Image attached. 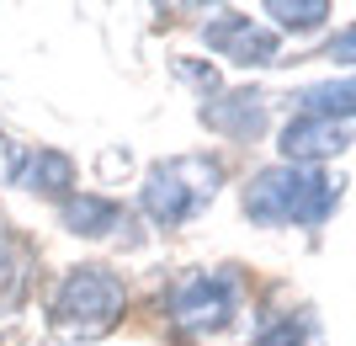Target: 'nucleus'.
Listing matches in <instances>:
<instances>
[{
	"label": "nucleus",
	"instance_id": "f257e3e1",
	"mask_svg": "<svg viewBox=\"0 0 356 346\" xmlns=\"http://www.w3.org/2000/svg\"><path fill=\"white\" fill-rule=\"evenodd\" d=\"M346 187L351 181L341 171L325 166H261L245 176L239 187V213L250 219L255 229H325L346 203Z\"/></svg>",
	"mask_w": 356,
	"mask_h": 346
},
{
	"label": "nucleus",
	"instance_id": "f03ea898",
	"mask_svg": "<svg viewBox=\"0 0 356 346\" xmlns=\"http://www.w3.org/2000/svg\"><path fill=\"white\" fill-rule=\"evenodd\" d=\"M154 309H160L165 331L176 341L213 346L245 320V309H250V277L239 267H229V261L223 267H186L160 288Z\"/></svg>",
	"mask_w": 356,
	"mask_h": 346
},
{
	"label": "nucleus",
	"instance_id": "7ed1b4c3",
	"mask_svg": "<svg viewBox=\"0 0 356 346\" xmlns=\"http://www.w3.org/2000/svg\"><path fill=\"white\" fill-rule=\"evenodd\" d=\"M128 315V283L118 267L106 261H80L59 277L54 299H48V336L70 346L106 341Z\"/></svg>",
	"mask_w": 356,
	"mask_h": 346
},
{
	"label": "nucleus",
	"instance_id": "20e7f679",
	"mask_svg": "<svg viewBox=\"0 0 356 346\" xmlns=\"http://www.w3.org/2000/svg\"><path fill=\"white\" fill-rule=\"evenodd\" d=\"M223 187H229V166L218 155H165L138 181V213L154 229H186L218 203Z\"/></svg>",
	"mask_w": 356,
	"mask_h": 346
},
{
	"label": "nucleus",
	"instance_id": "39448f33",
	"mask_svg": "<svg viewBox=\"0 0 356 346\" xmlns=\"http://www.w3.org/2000/svg\"><path fill=\"white\" fill-rule=\"evenodd\" d=\"M202 43L218 54V59L239 64V70H271V64H282V38L266 27V22H255L250 11H218L202 22Z\"/></svg>",
	"mask_w": 356,
	"mask_h": 346
},
{
	"label": "nucleus",
	"instance_id": "423d86ee",
	"mask_svg": "<svg viewBox=\"0 0 356 346\" xmlns=\"http://www.w3.org/2000/svg\"><path fill=\"white\" fill-rule=\"evenodd\" d=\"M197 123L229 144H255L271 128V96L255 86H223L218 96H202Z\"/></svg>",
	"mask_w": 356,
	"mask_h": 346
},
{
	"label": "nucleus",
	"instance_id": "0eeeda50",
	"mask_svg": "<svg viewBox=\"0 0 356 346\" xmlns=\"http://www.w3.org/2000/svg\"><path fill=\"white\" fill-rule=\"evenodd\" d=\"M356 144L351 123H335V118H309V112H293V118L277 128V155L287 166H325L335 155H346Z\"/></svg>",
	"mask_w": 356,
	"mask_h": 346
},
{
	"label": "nucleus",
	"instance_id": "6e6552de",
	"mask_svg": "<svg viewBox=\"0 0 356 346\" xmlns=\"http://www.w3.org/2000/svg\"><path fill=\"white\" fill-rule=\"evenodd\" d=\"M59 224L74 240H118L122 229H134V213L106 192H74L70 203H59Z\"/></svg>",
	"mask_w": 356,
	"mask_h": 346
},
{
	"label": "nucleus",
	"instance_id": "1a4fd4ad",
	"mask_svg": "<svg viewBox=\"0 0 356 346\" xmlns=\"http://www.w3.org/2000/svg\"><path fill=\"white\" fill-rule=\"evenodd\" d=\"M27 197H43V203H70L74 192H80V166H74L64 150H54V144H38V150H27V166H22V181H16Z\"/></svg>",
	"mask_w": 356,
	"mask_h": 346
},
{
	"label": "nucleus",
	"instance_id": "9d476101",
	"mask_svg": "<svg viewBox=\"0 0 356 346\" xmlns=\"http://www.w3.org/2000/svg\"><path fill=\"white\" fill-rule=\"evenodd\" d=\"M27 293H32V251L16 235H0V325H11L22 315Z\"/></svg>",
	"mask_w": 356,
	"mask_h": 346
},
{
	"label": "nucleus",
	"instance_id": "9b49d317",
	"mask_svg": "<svg viewBox=\"0 0 356 346\" xmlns=\"http://www.w3.org/2000/svg\"><path fill=\"white\" fill-rule=\"evenodd\" d=\"M250 346H325V325L309 304H293V309H277V315L261 320Z\"/></svg>",
	"mask_w": 356,
	"mask_h": 346
},
{
	"label": "nucleus",
	"instance_id": "f8f14e48",
	"mask_svg": "<svg viewBox=\"0 0 356 346\" xmlns=\"http://www.w3.org/2000/svg\"><path fill=\"white\" fill-rule=\"evenodd\" d=\"M261 16H271L266 27L277 32V38H314V32L330 27L335 6H330V0H266Z\"/></svg>",
	"mask_w": 356,
	"mask_h": 346
},
{
	"label": "nucleus",
	"instance_id": "ddd939ff",
	"mask_svg": "<svg viewBox=\"0 0 356 346\" xmlns=\"http://www.w3.org/2000/svg\"><path fill=\"white\" fill-rule=\"evenodd\" d=\"M293 102H298V112H309V118L351 123L356 118V75H335V80H319V86H303Z\"/></svg>",
	"mask_w": 356,
	"mask_h": 346
},
{
	"label": "nucleus",
	"instance_id": "4468645a",
	"mask_svg": "<svg viewBox=\"0 0 356 346\" xmlns=\"http://www.w3.org/2000/svg\"><path fill=\"white\" fill-rule=\"evenodd\" d=\"M314 59H325V64H346V70H356V22H346V27H335L319 43V54Z\"/></svg>",
	"mask_w": 356,
	"mask_h": 346
},
{
	"label": "nucleus",
	"instance_id": "2eb2a0df",
	"mask_svg": "<svg viewBox=\"0 0 356 346\" xmlns=\"http://www.w3.org/2000/svg\"><path fill=\"white\" fill-rule=\"evenodd\" d=\"M27 150H32V144H22V139H11V134H0V187H16V181H22Z\"/></svg>",
	"mask_w": 356,
	"mask_h": 346
},
{
	"label": "nucleus",
	"instance_id": "dca6fc26",
	"mask_svg": "<svg viewBox=\"0 0 356 346\" xmlns=\"http://www.w3.org/2000/svg\"><path fill=\"white\" fill-rule=\"evenodd\" d=\"M176 75L186 80V86H197V91H202V96H218V91H223L218 70H213L208 59H176Z\"/></svg>",
	"mask_w": 356,
	"mask_h": 346
}]
</instances>
